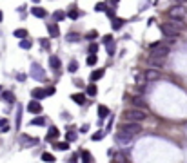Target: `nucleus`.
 <instances>
[{
    "instance_id": "nucleus-1",
    "label": "nucleus",
    "mask_w": 187,
    "mask_h": 163,
    "mask_svg": "<svg viewBox=\"0 0 187 163\" xmlns=\"http://www.w3.org/2000/svg\"><path fill=\"white\" fill-rule=\"evenodd\" d=\"M160 29H162V33H164L166 36L174 38V36H178V35L184 31V24L180 20H167L160 25Z\"/></svg>"
},
{
    "instance_id": "nucleus-2",
    "label": "nucleus",
    "mask_w": 187,
    "mask_h": 163,
    "mask_svg": "<svg viewBox=\"0 0 187 163\" xmlns=\"http://www.w3.org/2000/svg\"><path fill=\"white\" fill-rule=\"evenodd\" d=\"M169 51H171V47L167 44H164V42H154V44H151L149 55H151V58H166L167 55H169Z\"/></svg>"
},
{
    "instance_id": "nucleus-3",
    "label": "nucleus",
    "mask_w": 187,
    "mask_h": 163,
    "mask_svg": "<svg viewBox=\"0 0 187 163\" xmlns=\"http://www.w3.org/2000/svg\"><path fill=\"white\" fill-rule=\"evenodd\" d=\"M124 120H127V122H142V120H146L147 118V112L144 111V109H129V111H124Z\"/></svg>"
},
{
    "instance_id": "nucleus-4",
    "label": "nucleus",
    "mask_w": 187,
    "mask_h": 163,
    "mask_svg": "<svg viewBox=\"0 0 187 163\" xmlns=\"http://www.w3.org/2000/svg\"><path fill=\"white\" fill-rule=\"evenodd\" d=\"M118 131H120V132H124V134H129V136H134V134H138V132H140V123L124 122V123H120Z\"/></svg>"
},
{
    "instance_id": "nucleus-5",
    "label": "nucleus",
    "mask_w": 187,
    "mask_h": 163,
    "mask_svg": "<svg viewBox=\"0 0 187 163\" xmlns=\"http://www.w3.org/2000/svg\"><path fill=\"white\" fill-rule=\"evenodd\" d=\"M185 15H187V9H185V6H182V4H178V6H173V7L169 9V17H171V20L184 18Z\"/></svg>"
},
{
    "instance_id": "nucleus-6",
    "label": "nucleus",
    "mask_w": 187,
    "mask_h": 163,
    "mask_svg": "<svg viewBox=\"0 0 187 163\" xmlns=\"http://www.w3.org/2000/svg\"><path fill=\"white\" fill-rule=\"evenodd\" d=\"M31 76L35 78L37 82H44L45 80V71H44V67H42L40 63H31Z\"/></svg>"
},
{
    "instance_id": "nucleus-7",
    "label": "nucleus",
    "mask_w": 187,
    "mask_h": 163,
    "mask_svg": "<svg viewBox=\"0 0 187 163\" xmlns=\"http://www.w3.org/2000/svg\"><path fill=\"white\" fill-rule=\"evenodd\" d=\"M27 111H29L31 114H40V112H42V105H40V102H37V100L29 102V103H27Z\"/></svg>"
},
{
    "instance_id": "nucleus-8",
    "label": "nucleus",
    "mask_w": 187,
    "mask_h": 163,
    "mask_svg": "<svg viewBox=\"0 0 187 163\" xmlns=\"http://www.w3.org/2000/svg\"><path fill=\"white\" fill-rule=\"evenodd\" d=\"M116 143L118 145H127V143H131V140H133V136H129V134H124V132H120L118 131V134H116Z\"/></svg>"
},
{
    "instance_id": "nucleus-9",
    "label": "nucleus",
    "mask_w": 187,
    "mask_h": 163,
    "mask_svg": "<svg viewBox=\"0 0 187 163\" xmlns=\"http://www.w3.org/2000/svg\"><path fill=\"white\" fill-rule=\"evenodd\" d=\"M20 143L24 145V149H27V147H35L37 143H38V140H35V138H29L27 134H24L20 138Z\"/></svg>"
},
{
    "instance_id": "nucleus-10",
    "label": "nucleus",
    "mask_w": 187,
    "mask_h": 163,
    "mask_svg": "<svg viewBox=\"0 0 187 163\" xmlns=\"http://www.w3.org/2000/svg\"><path fill=\"white\" fill-rule=\"evenodd\" d=\"M144 78H146V82H154L160 78V73L158 71H154V69H147L146 74H144Z\"/></svg>"
},
{
    "instance_id": "nucleus-11",
    "label": "nucleus",
    "mask_w": 187,
    "mask_h": 163,
    "mask_svg": "<svg viewBox=\"0 0 187 163\" xmlns=\"http://www.w3.org/2000/svg\"><path fill=\"white\" fill-rule=\"evenodd\" d=\"M56 138H58V129H56V127H49L45 140H47V142H55Z\"/></svg>"
},
{
    "instance_id": "nucleus-12",
    "label": "nucleus",
    "mask_w": 187,
    "mask_h": 163,
    "mask_svg": "<svg viewBox=\"0 0 187 163\" xmlns=\"http://www.w3.org/2000/svg\"><path fill=\"white\" fill-rule=\"evenodd\" d=\"M31 96H33V100L40 102V100L45 98V91H44V89H33V91H31Z\"/></svg>"
},
{
    "instance_id": "nucleus-13",
    "label": "nucleus",
    "mask_w": 187,
    "mask_h": 163,
    "mask_svg": "<svg viewBox=\"0 0 187 163\" xmlns=\"http://www.w3.org/2000/svg\"><path fill=\"white\" fill-rule=\"evenodd\" d=\"M31 13H33L35 17H38V18H45V17H47V11H45L44 7H38V6H35V7L31 9Z\"/></svg>"
},
{
    "instance_id": "nucleus-14",
    "label": "nucleus",
    "mask_w": 187,
    "mask_h": 163,
    "mask_svg": "<svg viewBox=\"0 0 187 163\" xmlns=\"http://www.w3.org/2000/svg\"><path fill=\"white\" fill-rule=\"evenodd\" d=\"M47 31H49V36H53V38H56V36L60 35V29H58V25H56V24L47 25Z\"/></svg>"
},
{
    "instance_id": "nucleus-15",
    "label": "nucleus",
    "mask_w": 187,
    "mask_h": 163,
    "mask_svg": "<svg viewBox=\"0 0 187 163\" xmlns=\"http://www.w3.org/2000/svg\"><path fill=\"white\" fill-rule=\"evenodd\" d=\"M49 65H51V69H53V71H58V69H60V58L53 55V56L49 58Z\"/></svg>"
},
{
    "instance_id": "nucleus-16",
    "label": "nucleus",
    "mask_w": 187,
    "mask_h": 163,
    "mask_svg": "<svg viewBox=\"0 0 187 163\" xmlns=\"http://www.w3.org/2000/svg\"><path fill=\"white\" fill-rule=\"evenodd\" d=\"M104 73H105L104 69H96V71H93V73H91V76H89V78H91V82L95 83L96 80H100V78L104 76Z\"/></svg>"
},
{
    "instance_id": "nucleus-17",
    "label": "nucleus",
    "mask_w": 187,
    "mask_h": 163,
    "mask_svg": "<svg viewBox=\"0 0 187 163\" xmlns=\"http://www.w3.org/2000/svg\"><path fill=\"white\" fill-rule=\"evenodd\" d=\"M2 100L7 103H15V94L11 93V91H4L2 93Z\"/></svg>"
},
{
    "instance_id": "nucleus-18",
    "label": "nucleus",
    "mask_w": 187,
    "mask_h": 163,
    "mask_svg": "<svg viewBox=\"0 0 187 163\" xmlns=\"http://www.w3.org/2000/svg\"><path fill=\"white\" fill-rule=\"evenodd\" d=\"M71 100H73L75 103H78V105H84V103H85V96H84L82 93H76V94L71 96Z\"/></svg>"
},
{
    "instance_id": "nucleus-19",
    "label": "nucleus",
    "mask_w": 187,
    "mask_h": 163,
    "mask_svg": "<svg viewBox=\"0 0 187 163\" xmlns=\"http://www.w3.org/2000/svg\"><path fill=\"white\" fill-rule=\"evenodd\" d=\"M111 25H113V29H115V31H118V29L124 25V20H122V18H118V17H115V18H111Z\"/></svg>"
},
{
    "instance_id": "nucleus-20",
    "label": "nucleus",
    "mask_w": 187,
    "mask_h": 163,
    "mask_svg": "<svg viewBox=\"0 0 187 163\" xmlns=\"http://www.w3.org/2000/svg\"><path fill=\"white\" fill-rule=\"evenodd\" d=\"M45 120H47L45 116H37V118H33L29 123H31V125H35V127H37V125H38V127H42V125H45Z\"/></svg>"
},
{
    "instance_id": "nucleus-21",
    "label": "nucleus",
    "mask_w": 187,
    "mask_h": 163,
    "mask_svg": "<svg viewBox=\"0 0 187 163\" xmlns=\"http://www.w3.org/2000/svg\"><path fill=\"white\" fill-rule=\"evenodd\" d=\"M98 116L104 120V118H107L109 116V109L105 107V105H98Z\"/></svg>"
},
{
    "instance_id": "nucleus-22",
    "label": "nucleus",
    "mask_w": 187,
    "mask_h": 163,
    "mask_svg": "<svg viewBox=\"0 0 187 163\" xmlns=\"http://www.w3.org/2000/svg\"><path fill=\"white\" fill-rule=\"evenodd\" d=\"M17 38H20V40H24V38H27V29H17L15 33H13Z\"/></svg>"
},
{
    "instance_id": "nucleus-23",
    "label": "nucleus",
    "mask_w": 187,
    "mask_h": 163,
    "mask_svg": "<svg viewBox=\"0 0 187 163\" xmlns=\"http://www.w3.org/2000/svg\"><path fill=\"white\" fill-rule=\"evenodd\" d=\"M53 147H55V149H58V150H67V149H69V143H67V142H56Z\"/></svg>"
},
{
    "instance_id": "nucleus-24",
    "label": "nucleus",
    "mask_w": 187,
    "mask_h": 163,
    "mask_svg": "<svg viewBox=\"0 0 187 163\" xmlns=\"http://www.w3.org/2000/svg\"><path fill=\"white\" fill-rule=\"evenodd\" d=\"M0 131H2V132L9 131V120H6V118H0Z\"/></svg>"
},
{
    "instance_id": "nucleus-25",
    "label": "nucleus",
    "mask_w": 187,
    "mask_h": 163,
    "mask_svg": "<svg viewBox=\"0 0 187 163\" xmlns=\"http://www.w3.org/2000/svg\"><path fill=\"white\" fill-rule=\"evenodd\" d=\"M64 18H65V13H64V11H55V13H53V20L55 22H60V20H64Z\"/></svg>"
},
{
    "instance_id": "nucleus-26",
    "label": "nucleus",
    "mask_w": 187,
    "mask_h": 163,
    "mask_svg": "<svg viewBox=\"0 0 187 163\" xmlns=\"http://www.w3.org/2000/svg\"><path fill=\"white\" fill-rule=\"evenodd\" d=\"M42 160H44V161H47V163H55V161H56V160H55V156H53V154H49V152H44V154H42Z\"/></svg>"
},
{
    "instance_id": "nucleus-27",
    "label": "nucleus",
    "mask_w": 187,
    "mask_h": 163,
    "mask_svg": "<svg viewBox=\"0 0 187 163\" xmlns=\"http://www.w3.org/2000/svg\"><path fill=\"white\" fill-rule=\"evenodd\" d=\"M96 93H98V87H96L95 83H91V85L87 87V94H89V96H95Z\"/></svg>"
},
{
    "instance_id": "nucleus-28",
    "label": "nucleus",
    "mask_w": 187,
    "mask_h": 163,
    "mask_svg": "<svg viewBox=\"0 0 187 163\" xmlns=\"http://www.w3.org/2000/svg\"><path fill=\"white\" fill-rule=\"evenodd\" d=\"M104 136H105V132H104V131H98L96 134H93V136H91V140H93V142H100V140H102Z\"/></svg>"
},
{
    "instance_id": "nucleus-29",
    "label": "nucleus",
    "mask_w": 187,
    "mask_h": 163,
    "mask_svg": "<svg viewBox=\"0 0 187 163\" xmlns=\"http://www.w3.org/2000/svg\"><path fill=\"white\" fill-rule=\"evenodd\" d=\"M20 47L22 49H31V40H27V38H24V40H20Z\"/></svg>"
},
{
    "instance_id": "nucleus-30",
    "label": "nucleus",
    "mask_w": 187,
    "mask_h": 163,
    "mask_svg": "<svg viewBox=\"0 0 187 163\" xmlns=\"http://www.w3.org/2000/svg\"><path fill=\"white\" fill-rule=\"evenodd\" d=\"M153 65H156V67H162L164 65V58H149Z\"/></svg>"
},
{
    "instance_id": "nucleus-31",
    "label": "nucleus",
    "mask_w": 187,
    "mask_h": 163,
    "mask_svg": "<svg viewBox=\"0 0 187 163\" xmlns=\"http://www.w3.org/2000/svg\"><path fill=\"white\" fill-rule=\"evenodd\" d=\"M82 161L84 163H91V154L87 150H82Z\"/></svg>"
},
{
    "instance_id": "nucleus-32",
    "label": "nucleus",
    "mask_w": 187,
    "mask_h": 163,
    "mask_svg": "<svg viewBox=\"0 0 187 163\" xmlns=\"http://www.w3.org/2000/svg\"><path fill=\"white\" fill-rule=\"evenodd\" d=\"M67 17H69V18H71V20H76V18H78V17H80V13H78V11H76V9H73V11H69V13H67Z\"/></svg>"
},
{
    "instance_id": "nucleus-33",
    "label": "nucleus",
    "mask_w": 187,
    "mask_h": 163,
    "mask_svg": "<svg viewBox=\"0 0 187 163\" xmlns=\"http://www.w3.org/2000/svg\"><path fill=\"white\" fill-rule=\"evenodd\" d=\"M96 62H98L96 55H89V56H87V65H95Z\"/></svg>"
},
{
    "instance_id": "nucleus-34",
    "label": "nucleus",
    "mask_w": 187,
    "mask_h": 163,
    "mask_svg": "<svg viewBox=\"0 0 187 163\" xmlns=\"http://www.w3.org/2000/svg\"><path fill=\"white\" fill-rule=\"evenodd\" d=\"M76 40H80V35H76V33L67 35V42H76Z\"/></svg>"
},
{
    "instance_id": "nucleus-35",
    "label": "nucleus",
    "mask_w": 187,
    "mask_h": 163,
    "mask_svg": "<svg viewBox=\"0 0 187 163\" xmlns=\"http://www.w3.org/2000/svg\"><path fill=\"white\" fill-rule=\"evenodd\" d=\"M67 69H69V73H76V69H78V63L73 60L71 63H69V67H67Z\"/></svg>"
},
{
    "instance_id": "nucleus-36",
    "label": "nucleus",
    "mask_w": 187,
    "mask_h": 163,
    "mask_svg": "<svg viewBox=\"0 0 187 163\" xmlns=\"http://www.w3.org/2000/svg\"><path fill=\"white\" fill-rule=\"evenodd\" d=\"M75 140H76V134H75V132H67V134H65V142H67V143L75 142Z\"/></svg>"
},
{
    "instance_id": "nucleus-37",
    "label": "nucleus",
    "mask_w": 187,
    "mask_h": 163,
    "mask_svg": "<svg viewBox=\"0 0 187 163\" xmlns=\"http://www.w3.org/2000/svg\"><path fill=\"white\" fill-rule=\"evenodd\" d=\"M107 9V6H105L104 2H98L96 6H95V11H105Z\"/></svg>"
},
{
    "instance_id": "nucleus-38",
    "label": "nucleus",
    "mask_w": 187,
    "mask_h": 163,
    "mask_svg": "<svg viewBox=\"0 0 187 163\" xmlns=\"http://www.w3.org/2000/svg\"><path fill=\"white\" fill-rule=\"evenodd\" d=\"M98 53V45L96 44H91L89 45V55H96Z\"/></svg>"
},
{
    "instance_id": "nucleus-39",
    "label": "nucleus",
    "mask_w": 187,
    "mask_h": 163,
    "mask_svg": "<svg viewBox=\"0 0 187 163\" xmlns=\"http://www.w3.org/2000/svg\"><path fill=\"white\" fill-rule=\"evenodd\" d=\"M45 91V96H53L55 93H56V89L55 87H47V89H44Z\"/></svg>"
},
{
    "instance_id": "nucleus-40",
    "label": "nucleus",
    "mask_w": 187,
    "mask_h": 163,
    "mask_svg": "<svg viewBox=\"0 0 187 163\" xmlns=\"http://www.w3.org/2000/svg\"><path fill=\"white\" fill-rule=\"evenodd\" d=\"M98 36V33L96 31H91V33H87V40H95Z\"/></svg>"
},
{
    "instance_id": "nucleus-41",
    "label": "nucleus",
    "mask_w": 187,
    "mask_h": 163,
    "mask_svg": "<svg viewBox=\"0 0 187 163\" xmlns=\"http://www.w3.org/2000/svg\"><path fill=\"white\" fill-rule=\"evenodd\" d=\"M115 53V47H113V42L111 44H107V55H113Z\"/></svg>"
},
{
    "instance_id": "nucleus-42",
    "label": "nucleus",
    "mask_w": 187,
    "mask_h": 163,
    "mask_svg": "<svg viewBox=\"0 0 187 163\" xmlns=\"http://www.w3.org/2000/svg\"><path fill=\"white\" fill-rule=\"evenodd\" d=\"M133 103H134V105H138V107H144V102H142L140 98H133Z\"/></svg>"
},
{
    "instance_id": "nucleus-43",
    "label": "nucleus",
    "mask_w": 187,
    "mask_h": 163,
    "mask_svg": "<svg viewBox=\"0 0 187 163\" xmlns=\"http://www.w3.org/2000/svg\"><path fill=\"white\" fill-rule=\"evenodd\" d=\"M40 44L44 45V49H47V47H49V40H47V38H42Z\"/></svg>"
},
{
    "instance_id": "nucleus-44",
    "label": "nucleus",
    "mask_w": 187,
    "mask_h": 163,
    "mask_svg": "<svg viewBox=\"0 0 187 163\" xmlns=\"http://www.w3.org/2000/svg\"><path fill=\"white\" fill-rule=\"evenodd\" d=\"M102 40H104V44H109V42H113V36H111V35H105Z\"/></svg>"
},
{
    "instance_id": "nucleus-45",
    "label": "nucleus",
    "mask_w": 187,
    "mask_h": 163,
    "mask_svg": "<svg viewBox=\"0 0 187 163\" xmlns=\"http://www.w3.org/2000/svg\"><path fill=\"white\" fill-rule=\"evenodd\" d=\"M136 83H140V85H144V83H146V78H144V76H138V78H136Z\"/></svg>"
},
{
    "instance_id": "nucleus-46",
    "label": "nucleus",
    "mask_w": 187,
    "mask_h": 163,
    "mask_svg": "<svg viewBox=\"0 0 187 163\" xmlns=\"http://www.w3.org/2000/svg\"><path fill=\"white\" fill-rule=\"evenodd\" d=\"M105 11H107V17L109 18H115V11L113 9H105Z\"/></svg>"
},
{
    "instance_id": "nucleus-47",
    "label": "nucleus",
    "mask_w": 187,
    "mask_h": 163,
    "mask_svg": "<svg viewBox=\"0 0 187 163\" xmlns=\"http://www.w3.org/2000/svg\"><path fill=\"white\" fill-rule=\"evenodd\" d=\"M17 80H18V82H24V80H25V74H18V76H17Z\"/></svg>"
},
{
    "instance_id": "nucleus-48",
    "label": "nucleus",
    "mask_w": 187,
    "mask_h": 163,
    "mask_svg": "<svg viewBox=\"0 0 187 163\" xmlns=\"http://www.w3.org/2000/svg\"><path fill=\"white\" fill-rule=\"evenodd\" d=\"M17 127H20V111H18V114H17Z\"/></svg>"
},
{
    "instance_id": "nucleus-49",
    "label": "nucleus",
    "mask_w": 187,
    "mask_h": 163,
    "mask_svg": "<svg viewBox=\"0 0 187 163\" xmlns=\"http://www.w3.org/2000/svg\"><path fill=\"white\" fill-rule=\"evenodd\" d=\"M89 131V125H82V132H87Z\"/></svg>"
},
{
    "instance_id": "nucleus-50",
    "label": "nucleus",
    "mask_w": 187,
    "mask_h": 163,
    "mask_svg": "<svg viewBox=\"0 0 187 163\" xmlns=\"http://www.w3.org/2000/svg\"><path fill=\"white\" fill-rule=\"evenodd\" d=\"M69 163H76V156H71V160H69Z\"/></svg>"
},
{
    "instance_id": "nucleus-51",
    "label": "nucleus",
    "mask_w": 187,
    "mask_h": 163,
    "mask_svg": "<svg viewBox=\"0 0 187 163\" xmlns=\"http://www.w3.org/2000/svg\"><path fill=\"white\" fill-rule=\"evenodd\" d=\"M176 2H178V4H182V6H184V4H185L187 0H176Z\"/></svg>"
},
{
    "instance_id": "nucleus-52",
    "label": "nucleus",
    "mask_w": 187,
    "mask_h": 163,
    "mask_svg": "<svg viewBox=\"0 0 187 163\" xmlns=\"http://www.w3.org/2000/svg\"><path fill=\"white\" fill-rule=\"evenodd\" d=\"M118 2H120V0H113V4H115V6H116V4H118Z\"/></svg>"
},
{
    "instance_id": "nucleus-53",
    "label": "nucleus",
    "mask_w": 187,
    "mask_h": 163,
    "mask_svg": "<svg viewBox=\"0 0 187 163\" xmlns=\"http://www.w3.org/2000/svg\"><path fill=\"white\" fill-rule=\"evenodd\" d=\"M2 17H4V15H2V11H0V22L4 20V18H2Z\"/></svg>"
},
{
    "instance_id": "nucleus-54",
    "label": "nucleus",
    "mask_w": 187,
    "mask_h": 163,
    "mask_svg": "<svg viewBox=\"0 0 187 163\" xmlns=\"http://www.w3.org/2000/svg\"><path fill=\"white\" fill-rule=\"evenodd\" d=\"M0 93H2V85H0Z\"/></svg>"
}]
</instances>
